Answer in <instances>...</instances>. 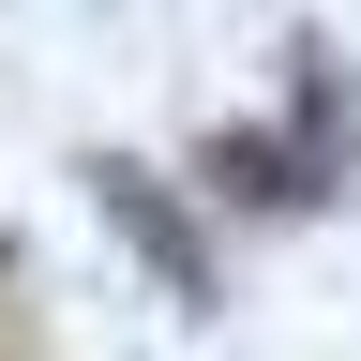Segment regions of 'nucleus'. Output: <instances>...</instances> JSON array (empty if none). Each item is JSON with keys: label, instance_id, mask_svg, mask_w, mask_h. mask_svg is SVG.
<instances>
[{"label": "nucleus", "instance_id": "nucleus-1", "mask_svg": "<svg viewBox=\"0 0 361 361\" xmlns=\"http://www.w3.org/2000/svg\"><path fill=\"white\" fill-rule=\"evenodd\" d=\"M346 180V151H316V135H271V121H226L196 151V196H241V211H316Z\"/></svg>", "mask_w": 361, "mask_h": 361}, {"label": "nucleus", "instance_id": "nucleus-2", "mask_svg": "<svg viewBox=\"0 0 361 361\" xmlns=\"http://www.w3.org/2000/svg\"><path fill=\"white\" fill-rule=\"evenodd\" d=\"M90 196H106V226L166 271V301H180V316H211V256H196V226H180V196H166L151 166H121V151H106V166H90Z\"/></svg>", "mask_w": 361, "mask_h": 361}]
</instances>
